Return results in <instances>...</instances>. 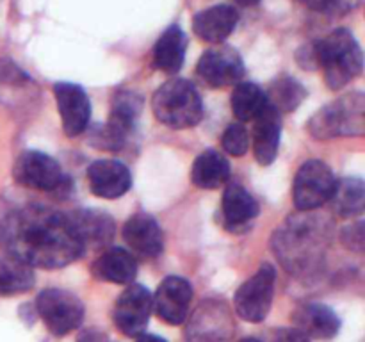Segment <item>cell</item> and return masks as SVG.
I'll return each mask as SVG.
<instances>
[{
    "label": "cell",
    "mask_w": 365,
    "mask_h": 342,
    "mask_svg": "<svg viewBox=\"0 0 365 342\" xmlns=\"http://www.w3.org/2000/svg\"><path fill=\"white\" fill-rule=\"evenodd\" d=\"M77 342H109V338L98 328H86L78 333Z\"/></svg>",
    "instance_id": "d6a6232c"
},
{
    "label": "cell",
    "mask_w": 365,
    "mask_h": 342,
    "mask_svg": "<svg viewBox=\"0 0 365 342\" xmlns=\"http://www.w3.org/2000/svg\"><path fill=\"white\" fill-rule=\"evenodd\" d=\"M296 328L309 338L330 341L341 330V319L337 314L323 303H307L292 314Z\"/></svg>",
    "instance_id": "e0dca14e"
},
{
    "label": "cell",
    "mask_w": 365,
    "mask_h": 342,
    "mask_svg": "<svg viewBox=\"0 0 365 342\" xmlns=\"http://www.w3.org/2000/svg\"><path fill=\"white\" fill-rule=\"evenodd\" d=\"M302 2L317 13L346 14L356 9L362 0H302Z\"/></svg>",
    "instance_id": "f546056e"
},
{
    "label": "cell",
    "mask_w": 365,
    "mask_h": 342,
    "mask_svg": "<svg viewBox=\"0 0 365 342\" xmlns=\"http://www.w3.org/2000/svg\"><path fill=\"white\" fill-rule=\"evenodd\" d=\"M267 96L260 86L253 82H239L232 93V110L241 121H252L266 109Z\"/></svg>",
    "instance_id": "4316f807"
},
{
    "label": "cell",
    "mask_w": 365,
    "mask_h": 342,
    "mask_svg": "<svg viewBox=\"0 0 365 342\" xmlns=\"http://www.w3.org/2000/svg\"><path fill=\"white\" fill-rule=\"evenodd\" d=\"M312 61L324 71L330 89H341L364 70V53L348 28H335L310 48Z\"/></svg>",
    "instance_id": "3957f363"
},
{
    "label": "cell",
    "mask_w": 365,
    "mask_h": 342,
    "mask_svg": "<svg viewBox=\"0 0 365 342\" xmlns=\"http://www.w3.org/2000/svg\"><path fill=\"white\" fill-rule=\"evenodd\" d=\"M267 103L278 110V113H291L299 103L305 100L307 91L298 81L292 77H282L273 82L269 93H266Z\"/></svg>",
    "instance_id": "83f0119b"
},
{
    "label": "cell",
    "mask_w": 365,
    "mask_h": 342,
    "mask_svg": "<svg viewBox=\"0 0 365 342\" xmlns=\"http://www.w3.org/2000/svg\"><path fill=\"white\" fill-rule=\"evenodd\" d=\"M89 189L100 198L114 200L123 196L132 185V175L125 164L118 160H96L88 170Z\"/></svg>",
    "instance_id": "9a60e30c"
},
{
    "label": "cell",
    "mask_w": 365,
    "mask_h": 342,
    "mask_svg": "<svg viewBox=\"0 0 365 342\" xmlns=\"http://www.w3.org/2000/svg\"><path fill=\"white\" fill-rule=\"evenodd\" d=\"M239 342H262V341H259V338H255V337H246Z\"/></svg>",
    "instance_id": "d590c367"
},
{
    "label": "cell",
    "mask_w": 365,
    "mask_h": 342,
    "mask_svg": "<svg viewBox=\"0 0 365 342\" xmlns=\"http://www.w3.org/2000/svg\"><path fill=\"white\" fill-rule=\"evenodd\" d=\"M273 342H310V338L303 335L298 328H282L274 333Z\"/></svg>",
    "instance_id": "1f68e13d"
},
{
    "label": "cell",
    "mask_w": 365,
    "mask_h": 342,
    "mask_svg": "<svg viewBox=\"0 0 365 342\" xmlns=\"http://www.w3.org/2000/svg\"><path fill=\"white\" fill-rule=\"evenodd\" d=\"M36 314L41 317L50 333L63 337L81 328L84 305L71 292L63 289H45L36 299Z\"/></svg>",
    "instance_id": "8992f818"
},
{
    "label": "cell",
    "mask_w": 365,
    "mask_h": 342,
    "mask_svg": "<svg viewBox=\"0 0 365 342\" xmlns=\"http://www.w3.org/2000/svg\"><path fill=\"white\" fill-rule=\"evenodd\" d=\"M135 342H168L166 338L159 337V335H150V333H141L138 335V341Z\"/></svg>",
    "instance_id": "836d02e7"
},
{
    "label": "cell",
    "mask_w": 365,
    "mask_h": 342,
    "mask_svg": "<svg viewBox=\"0 0 365 342\" xmlns=\"http://www.w3.org/2000/svg\"><path fill=\"white\" fill-rule=\"evenodd\" d=\"M198 75L210 88H227L239 84L245 75V63L241 56L230 46H216L202 53L198 63Z\"/></svg>",
    "instance_id": "8fae6325"
},
{
    "label": "cell",
    "mask_w": 365,
    "mask_h": 342,
    "mask_svg": "<svg viewBox=\"0 0 365 342\" xmlns=\"http://www.w3.org/2000/svg\"><path fill=\"white\" fill-rule=\"evenodd\" d=\"M192 301V287L185 278L168 276L153 296V310L168 324L178 326L185 321Z\"/></svg>",
    "instance_id": "4fadbf2b"
},
{
    "label": "cell",
    "mask_w": 365,
    "mask_h": 342,
    "mask_svg": "<svg viewBox=\"0 0 365 342\" xmlns=\"http://www.w3.org/2000/svg\"><path fill=\"white\" fill-rule=\"evenodd\" d=\"M153 310V296L145 285L130 284L113 309V321L118 330L127 337H138L145 333Z\"/></svg>",
    "instance_id": "30bf717a"
},
{
    "label": "cell",
    "mask_w": 365,
    "mask_h": 342,
    "mask_svg": "<svg viewBox=\"0 0 365 342\" xmlns=\"http://www.w3.org/2000/svg\"><path fill=\"white\" fill-rule=\"evenodd\" d=\"M221 146L227 153L234 157H241L250 148V134L242 123H232L221 135Z\"/></svg>",
    "instance_id": "f1b7e54d"
},
{
    "label": "cell",
    "mask_w": 365,
    "mask_h": 342,
    "mask_svg": "<svg viewBox=\"0 0 365 342\" xmlns=\"http://www.w3.org/2000/svg\"><path fill=\"white\" fill-rule=\"evenodd\" d=\"M235 2H237L239 6L250 7V6H257V4H259L260 0H235Z\"/></svg>",
    "instance_id": "e575fe53"
},
{
    "label": "cell",
    "mask_w": 365,
    "mask_h": 342,
    "mask_svg": "<svg viewBox=\"0 0 365 342\" xmlns=\"http://www.w3.org/2000/svg\"><path fill=\"white\" fill-rule=\"evenodd\" d=\"M253 128V155L257 162L269 166L278 155L282 138V114L269 103L266 109L255 118Z\"/></svg>",
    "instance_id": "2e32d148"
},
{
    "label": "cell",
    "mask_w": 365,
    "mask_h": 342,
    "mask_svg": "<svg viewBox=\"0 0 365 342\" xmlns=\"http://www.w3.org/2000/svg\"><path fill=\"white\" fill-rule=\"evenodd\" d=\"M13 177L24 187L38 189V191H56L64 187L66 175L53 157L36 150H27L20 153L14 162Z\"/></svg>",
    "instance_id": "9c48e42d"
},
{
    "label": "cell",
    "mask_w": 365,
    "mask_h": 342,
    "mask_svg": "<svg viewBox=\"0 0 365 342\" xmlns=\"http://www.w3.org/2000/svg\"><path fill=\"white\" fill-rule=\"evenodd\" d=\"M70 217L84 248H89V246L98 248V246H106L107 242L113 241L116 227H114V219L109 214L102 212V210L84 209L71 212Z\"/></svg>",
    "instance_id": "44dd1931"
},
{
    "label": "cell",
    "mask_w": 365,
    "mask_h": 342,
    "mask_svg": "<svg viewBox=\"0 0 365 342\" xmlns=\"http://www.w3.org/2000/svg\"><path fill=\"white\" fill-rule=\"evenodd\" d=\"M221 212H223V223L228 230L241 232L248 228L250 223L259 216L260 207L241 184H230L225 189Z\"/></svg>",
    "instance_id": "d6986e66"
},
{
    "label": "cell",
    "mask_w": 365,
    "mask_h": 342,
    "mask_svg": "<svg viewBox=\"0 0 365 342\" xmlns=\"http://www.w3.org/2000/svg\"><path fill=\"white\" fill-rule=\"evenodd\" d=\"M36 276L31 266L13 256H0V296L24 294L31 291Z\"/></svg>",
    "instance_id": "484cf974"
},
{
    "label": "cell",
    "mask_w": 365,
    "mask_h": 342,
    "mask_svg": "<svg viewBox=\"0 0 365 342\" xmlns=\"http://www.w3.org/2000/svg\"><path fill=\"white\" fill-rule=\"evenodd\" d=\"M135 273H138V266H135L134 256L123 248L106 249L93 264V274L100 280L110 281V284H132Z\"/></svg>",
    "instance_id": "603a6c76"
},
{
    "label": "cell",
    "mask_w": 365,
    "mask_h": 342,
    "mask_svg": "<svg viewBox=\"0 0 365 342\" xmlns=\"http://www.w3.org/2000/svg\"><path fill=\"white\" fill-rule=\"evenodd\" d=\"M153 114L171 128L195 127L203 118V102L195 86L184 78H173L155 91Z\"/></svg>",
    "instance_id": "277c9868"
},
{
    "label": "cell",
    "mask_w": 365,
    "mask_h": 342,
    "mask_svg": "<svg viewBox=\"0 0 365 342\" xmlns=\"http://www.w3.org/2000/svg\"><path fill=\"white\" fill-rule=\"evenodd\" d=\"M327 242V221L312 214H298L274 232L273 249L289 273L307 276L321 267Z\"/></svg>",
    "instance_id": "7a4b0ae2"
},
{
    "label": "cell",
    "mask_w": 365,
    "mask_h": 342,
    "mask_svg": "<svg viewBox=\"0 0 365 342\" xmlns=\"http://www.w3.org/2000/svg\"><path fill=\"white\" fill-rule=\"evenodd\" d=\"M342 242H344L346 248L353 249V252H364L365 246V224L360 223L351 224V227H346V230L342 232Z\"/></svg>",
    "instance_id": "4dcf8cb0"
},
{
    "label": "cell",
    "mask_w": 365,
    "mask_h": 342,
    "mask_svg": "<svg viewBox=\"0 0 365 342\" xmlns=\"http://www.w3.org/2000/svg\"><path fill=\"white\" fill-rule=\"evenodd\" d=\"M334 171L323 160H307L292 184V202L299 212H312L330 202L335 189Z\"/></svg>",
    "instance_id": "52a82bcc"
},
{
    "label": "cell",
    "mask_w": 365,
    "mask_h": 342,
    "mask_svg": "<svg viewBox=\"0 0 365 342\" xmlns=\"http://www.w3.org/2000/svg\"><path fill=\"white\" fill-rule=\"evenodd\" d=\"M309 132L316 139L356 138L365 132V96L349 93L317 110L309 121Z\"/></svg>",
    "instance_id": "5b68a950"
},
{
    "label": "cell",
    "mask_w": 365,
    "mask_h": 342,
    "mask_svg": "<svg viewBox=\"0 0 365 342\" xmlns=\"http://www.w3.org/2000/svg\"><path fill=\"white\" fill-rule=\"evenodd\" d=\"M277 271L271 264H262L250 280H246L235 292V312L242 321L260 323L269 314L273 305Z\"/></svg>",
    "instance_id": "ba28073f"
},
{
    "label": "cell",
    "mask_w": 365,
    "mask_h": 342,
    "mask_svg": "<svg viewBox=\"0 0 365 342\" xmlns=\"http://www.w3.org/2000/svg\"><path fill=\"white\" fill-rule=\"evenodd\" d=\"M38 86L13 61H0V102L9 107L24 105V100H36Z\"/></svg>",
    "instance_id": "7402d4cb"
},
{
    "label": "cell",
    "mask_w": 365,
    "mask_h": 342,
    "mask_svg": "<svg viewBox=\"0 0 365 342\" xmlns=\"http://www.w3.org/2000/svg\"><path fill=\"white\" fill-rule=\"evenodd\" d=\"M239 21V13L235 7L220 4L209 9H203L192 18V31L200 39L207 43H223L234 32Z\"/></svg>",
    "instance_id": "ac0fdd59"
},
{
    "label": "cell",
    "mask_w": 365,
    "mask_h": 342,
    "mask_svg": "<svg viewBox=\"0 0 365 342\" xmlns=\"http://www.w3.org/2000/svg\"><path fill=\"white\" fill-rule=\"evenodd\" d=\"M230 178V162L223 153L207 150L200 153L191 167V180L200 189H220Z\"/></svg>",
    "instance_id": "cb8c5ba5"
},
{
    "label": "cell",
    "mask_w": 365,
    "mask_h": 342,
    "mask_svg": "<svg viewBox=\"0 0 365 342\" xmlns=\"http://www.w3.org/2000/svg\"><path fill=\"white\" fill-rule=\"evenodd\" d=\"M330 202L335 212L342 217L362 214L365 207V185L362 178L348 177L335 182Z\"/></svg>",
    "instance_id": "d4e9b609"
},
{
    "label": "cell",
    "mask_w": 365,
    "mask_h": 342,
    "mask_svg": "<svg viewBox=\"0 0 365 342\" xmlns=\"http://www.w3.org/2000/svg\"><path fill=\"white\" fill-rule=\"evenodd\" d=\"M187 50V38L178 25H171L160 34L153 46V64L164 73H177L182 70Z\"/></svg>",
    "instance_id": "ffe728a7"
},
{
    "label": "cell",
    "mask_w": 365,
    "mask_h": 342,
    "mask_svg": "<svg viewBox=\"0 0 365 342\" xmlns=\"http://www.w3.org/2000/svg\"><path fill=\"white\" fill-rule=\"evenodd\" d=\"M53 93H56L64 134L68 138L82 134L91 120V103L84 89L71 82H57L53 86Z\"/></svg>",
    "instance_id": "7c38bea8"
},
{
    "label": "cell",
    "mask_w": 365,
    "mask_h": 342,
    "mask_svg": "<svg viewBox=\"0 0 365 342\" xmlns=\"http://www.w3.org/2000/svg\"><path fill=\"white\" fill-rule=\"evenodd\" d=\"M0 248L31 267H64L84 255L70 214L45 207H21L0 223Z\"/></svg>",
    "instance_id": "6da1fadb"
},
{
    "label": "cell",
    "mask_w": 365,
    "mask_h": 342,
    "mask_svg": "<svg viewBox=\"0 0 365 342\" xmlns=\"http://www.w3.org/2000/svg\"><path fill=\"white\" fill-rule=\"evenodd\" d=\"M123 241L134 255L155 259L164 249V235L155 217L146 212L132 214L123 224Z\"/></svg>",
    "instance_id": "5bb4252c"
}]
</instances>
